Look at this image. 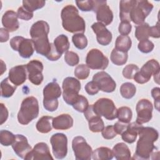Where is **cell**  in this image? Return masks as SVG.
I'll use <instances>...</instances> for the list:
<instances>
[{"mask_svg": "<svg viewBox=\"0 0 160 160\" xmlns=\"http://www.w3.org/2000/svg\"><path fill=\"white\" fill-rule=\"evenodd\" d=\"M62 97L64 101L69 105L72 106L78 99L81 90L80 81L73 77H67L62 82Z\"/></svg>", "mask_w": 160, "mask_h": 160, "instance_id": "5", "label": "cell"}, {"mask_svg": "<svg viewBox=\"0 0 160 160\" xmlns=\"http://www.w3.org/2000/svg\"><path fill=\"white\" fill-rule=\"evenodd\" d=\"M72 148L77 160H90L92 149L82 136H76L72 141Z\"/></svg>", "mask_w": 160, "mask_h": 160, "instance_id": "10", "label": "cell"}, {"mask_svg": "<svg viewBox=\"0 0 160 160\" xmlns=\"http://www.w3.org/2000/svg\"><path fill=\"white\" fill-rule=\"evenodd\" d=\"M26 65L16 66L9 70L8 78L14 85L20 86L26 80Z\"/></svg>", "mask_w": 160, "mask_h": 160, "instance_id": "21", "label": "cell"}, {"mask_svg": "<svg viewBox=\"0 0 160 160\" xmlns=\"http://www.w3.org/2000/svg\"><path fill=\"white\" fill-rule=\"evenodd\" d=\"M52 153L57 159L64 158L68 152V138L63 133H56L50 138Z\"/></svg>", "mask_w": 160, "mask_h": 160, "instance_id": "12", "label": "cell"}, {"mask_svg": "<svg viewBox=\"0 0 160 160\" xmlns=\"http://www.w3.org/2000/svg\"><path fill=\"white\" fill-rule=\"evenodd\" d=\"M16 13L18 18L25 21H29L33 17V12L26 10L23 6L19 7Z\"/></svg>", "mask_w": 160, "mask_h": 160, "instance_id": "48", "label": "cell"}, {"mask_svg": "<svg viewBox=\"0 0 160 160\" xmlns=\"http://www.w3.org/2000/svg\"><path fill=\"white\" fill-rule=\"evenodd\" d=\"M149 25L147 22H143L136 26L135 36L136 39L140 41L144 39H148Z\"/></svg>", "mask_w": 160, "mask_h": 160, "instance_id": "37", "label": "cell"}, {"mask_svg": "<svg viewBox=\"0 0 160 160\" xmlns=\"http://www.w3.org/2000/svg\"><path fill=\"white\" fill-rule=\"evenodd\" d=\"M54 45L56 50L61 54L64 52L68 51L70 43L69 42L68 38L64 34H60L57 36L54 40Z\"/></svg>", "mask_w": 160, "mask_h": 160, "instance_id": "31", "label": "cell"}, {"mask_svg": "<svg viewBox=\"0 0 160 160\" xmlns=\"http://www.w3.org/2000/svg\"><path fill=\"white\" fill-rule=\"evenodd\" d=\"M49 32V26L47 22L40 20L34 22L30 29V35L32 39L39 36L48 35Z\"/></svg>", "mask_w": 160, "mask_h": 160, "instance_id": "26", "label": "cell"}, {"mask_svg": "<svg viewBox=\"0 0 160 160\" xmlns=\"http://www.w3.org/2000/svg\"><path fill=\"white\" fill-rule=\"evenodd\" d=\"M136 88L134 84L131 82H124L120 87L121 95L125 99H129L136 94Z\"/></svg>", "mask_w": 160, "mask_h": 160, "instance_id": "35", "label": "cell"}, {"mask_svg": "<svg viewBox=\"0 0 160 160\" xmlns=\"http://www.w3.org/2000/svg\"><path fill=\"white\" fill-rule=\"evenodd\" d=\"M112 152L115 158L118 160L130 159L131 158V151L128 146L124 142H119L115 144Z\"/></svg>", "mask_w": 160, "mask_h": 160, "instance_id": "28", "label": "cell"}, {"mask_svg": "<svg viewBox=\"0 0 160 160\" xmlns=\"http://www.w3.org/2000/svg\"><path fill=\"white\" fill-rule=\"evenodd\" d=\"M153 9L152 3L146 0L136 1L130 12V20L136 24L144 22L146 17Z\"/></svg>", "mask_w": 160, "mask_h": 160, "instance_id": "7", "label": "cell"}, {"mask_svg": "<svg viewBox=\"0 0 160 160\" xmlns=\"http://www.w3.org/2000/svg\"><path fill=\"white\" fill-rule=\"evenodd\" d=\"M76 5L78 8L82 11H91L93 10L94 1L86 0V1H76Z\"/></svg>", "mask_w": 160, "mask_h": 160, "instance_id": "46", "label": "cell"}, {"mask_svg": "<svg viewBox=\"0 0 160 160\" xmlns=\"http://www.w3.org/2000/svg\"><path fill=\"white\" fill-rule=\"evenodd\" d=\"M159 63L156 59H152L147 61L134 75L133 79L138 84H144L148 82L152 75L159 71Z\"/></svg>", "mask_w": 160, "mask_h": 160, "instance_id": "9", "label": "cell"}, {"mask_svg": "<svg viewBox=\"0 0 160 160\" xmlns=\"http://www.w3.org/2000/svg\"><path fill=\"white\" fill-rule=\"evenodd\" d=\"M92 81L98 86L99 90L105 92H112L116 88V82L109 74L104 71L96 73L92 77Z\"/></svg>", "mask_w": 160, "mask_h": 160, "instance_id": "16", "label": "cell"}, {"mask_svg": "<svg viewBox=\"0 0 160 160\" xmlns=\"http://www.w3.org/2000/svg\"><path fill=\"white\" fill-rule=\"evenodd\" d=\"M61 89L59 84L53 81L47 84L43 89V106L46 110L53 112L59 105L58 98L61 95Z\"/></svg>", "mask_w": 160, "mask_h": 160, "instance_id": "4", "label": "cell"}, {"mask_svg": "<svg viewBox=\"0 0 160 160\" xmlns=\"http://www.w3.org/2000/svg\"><path fill=\"white\" fill-rule=\"evenodd\" d=\"M84 117L88 121L89 128L93 132H101L104 128V124L101 116L98 115L93 109L92 104L89 105L87 109L84 112Z\"/></svg>", "mask_w": 160, "mask_h": 160, "instance_id": "18", "label": "cell"}, {"mask_svg": "<svg viewBox=\"0 0 160 160\" xmlns=\"http://www.w3.org/2000/svg\"><path fill=\"white\" fill-rule=\"evenodd\" d=\"M9 31L5 28H0V41L1 42H6L9 40Z\"/></svg>", "mask_w": 160, "mask_h": 160, "instance_id": "56", "label": "cell"}, {"mask_svg": "<svg viewBox=\"0 0 160 160\" xmlns=\"http://www.w3.org/2000/svg\"><path fill=\"white\" fill-rule=\"evenodd\" d=\"M42 63L37 59L30 61L26 64V69L28 73V79L34 85H39L43 81Z\"/></svg>", "mask_w": 160, "mask_h": 160, "instance_id": "15", "label": "cell"}, {"mask_svg": "<svg viewBox=\"0 0 160 160\" xmlns=\"http://www.w3.org/2000/svg\"><path fill=\"white\" fill-rule=\"evenodd\" d=\"M136 0H122L119 2V18L121 21L130 22V12Z\"/></svg>", "mask_w": 160, "mask_h": 160, "instance_id": "27", "label": "cell"}, {"mask_svg": "<svg viewBox=\"0 0 160 160\" xmlns=\"http://www.w3.org/2000/svg\"><path fill=\"white\" fill-rule=\"evenodd\" d=\"M46 1L43 0H24L22 1V6L29 12L41 9L45 5Z\"/></svg>", "mask_w": 160, "mask_h": 160, "instance_id": "38", "label": "cell"}, {"mask_svg": "<svg viewBox=\"0 0 160 160\" xmlns=\"http://www.w3.org/2000/svg\"><path fill=\"white\" fill-rule=\"evenodd\" d=\"M11 146L16 155L22 159H24L32 149L27 138L22 134L16 135L15 140Z\"/></svg>", "mask_w": 160, "mask_h": 160, "instance_id": "20", "label": "cell"}, {"mask_svg": "<svg viewBox=\"0 0 160 160\" xmlns=\"http://www.w3.org/2000/svg\"><path fill=\"white\" fill-rule=\"evenodd\" d=\"M113 126H114V129L116 132L117 134L121 135L126 129L128 124L124 123V122H122L120 121H118L114 124V125Z\"/></svg>", "mask_w": 160, "mask_h": 160, "instance_id": "54", "label": "cell"}, {"mask_svg": "<svg viewBox=\"0 0 160 160\" xmlns=\"http://www.w3.org/2000/svg\"><path fill=\"white\" fill-rule=\"evenodd\" d=\"M132 45L131 38L128 36H119L116 40L115 49L119 51L126 52L130 49Z\"/></svg>", "mask_w": 160, "mask_h": 160, "instance_id": "32", "label": "cell"}, {"mask_svg": "<svg viewBox=\"0 0 160 160\" xmlns=\"http://www.w3.org/2000/svg\"><path fill=\"white\" fill-rule=\"evenodd\" d=\"M85 90L86 92L89 95H95L99 91V89L98 86L96 84V83L94 81H90L88 82L85 86Z\"/></svg>", "mask_w": 160, "mask_h": 160, "instance_id": "50", "label": "cell"}, {"mask_svg": "<svg viewBox=\"0 0 160 160\" xmlns=\"http://www.w3.org/2000/svg\"><path fill=\"white\" fill-rule=\"evenodd\" d=\"M9 44L14 51H18L20 56L25 59L31 57L35 50L32 40L22 36L13 37Z\"/></svg>", "mask_w": 160, "mask_h": 160, "instance_id": "8", "label": "cell"}, {"mask_svg": "<svg viewBox=\"0 0 160 160\" xmlns=\"http://www.w3.org/2000/svg\"><path fill=\"white\" fill-rule=\"evenodd\" d=\"M132 116L131 109L127 106H122L117 110V118L119 121L128 124L130 122Z\"/></svg>", "mask_w": 160, "mask_h": 160, "instance_id": "36", "label": "cell"}, {"mask_svg": "<svg viewBox=\"0 0 160 160\" xmlns=\"http://www.w3.org/2000/svg\"><path fill=\"white\" fill-rule=\"evenodd\" d=\"M62 26L68 32L71 33H83L86 24L84 19L79 16L78 9L72 4L64 7L61 12Z\"/></svg>", "mask_w": 160, "mask_h": 160, "instance_id": "2", "label": "cell"}, {"mask_svg": "<svg viewBox=\"0 0 160 160\" xmlns=\"http://www.w3.org/2000/svg\"><path fill=\"white\" fill-rule=\"evenodd\" d=\"M2 24L9 32H14L19 27L17 13L12 10H8L2 17Z\"/></svg>", "mask_w": 160, "mask_h": 160, "instance_id": "22", "label": "cell"}, {"mask_svg": "<svg viewBox=\"0 0 160 160\" xmlns=\"http://www.w3.org/2000/svg\"><path fill=\"white\" fill-rule=\"evenodd\" d=\"M138 48L141 52L143 53H149L153 50L154 45V43L148 39L140 41L138 43Z\"/></svg>", "mask_w": 160, "mask_h": 160, "instance_id": "45", "label": "cell"}, {"mask_svg": "<svg viewBox=\"0 0 160 160\" xmlns=\"http://www.w3.org/2000/svg\"><path fill=\"white\" fill-rule=\"evenodd\" d=\"M73 108L79 112H84L89 106V102L86 97L79 95L76 101L72 106Z\"/></svg>", "mask_w": 160, "mask_h": 160, "instance_id": "42", "label": "cell"}, {"mask_svg": "<svg viewBox=\"0 0 160 160\" xmlns=\"http://www.w3.org/2000/svg\"><path fill=\"white\" fill-rule=\"evenodd\" d=\"M139 138L137 142L136 149L132 159H149L156 149L154 142L159 138L156 129L151 127H142L138 132Z\"/></svg>", "mask_w": 160, "mask_h": 160, "instance_id": "1", "label": "cell"}, {"mask_svg": "<svg viewBox=\"0 0 160 160\" xmlns=\"http://www.w3.org/2000/svg\"><path fill=\"white\" fill-rule=\"evenodd\" d=\"M24 159L27 160H41V159H53L49 148L45 142H41L37 143L32 149L27 154Z\"/></svg>", "mask_w": 160, "mask_h": 160, "instance_id": "17", "label": "cell"}, {"mask_svg": "<svg viewBox=\"0 0 160 160\" xmlns=\"http://www.w3.org/2000/svg\"><path fill=\"white\" fill-rule=\"evenodd\" d=\"M152 104L150 101L147 99H140L136 106L137 112L136 122L141 124L149 122L152 116Z\"/></svg>", "mask_w": 160, "mask_h": 160, "instance_id": "14", "label": "cell"}, {"mask_svg": "<svg viewBox=\"0 0 160 160\" xmlns=\"http://www.w3.org/2000/svg\"><path fill=\"white\" fill-rule=\"evenodd\" d=\"M139 70V68L137 65L134 64H128L122 70L123 77L128 79H133L135 74Z\"/></svg>", "mask_w": 160, "mask_h": 160, "instance_id": "43", "label": "cell"}, {"mask_svg": "<svg viewBox=\"0 0 160 160\" xmlns=\"http://www.w3.org/2000/svg\"><path fill=\"white\" fill-rule=\"evenodd\" d=\"M92 108L98 115L103 116L108 120H113L117 118L118 109L111 99L100 98L92 104Z\"/></svg>", "mask_w": 160, "mask_h": 160, "instance_id": "6", "label": "cell"}, {"mask_svg": "<svg viewBox=\"0 0 160 160\" xmlns=\"http://www.w3.org/2000/svg\"><path fill=\"white\" fill-rule=\"evenodd\" d=\"M39 104L38 99L34 96H29L24 99L21 102L20 109L18 113V121L22 125H27L39 115Z\"/></svg>", "mask_w": 160, "mask_h": 160, "instance_id": "3", "label": "cell"}, {"mask_svg": "<svg viewBox=\"0 0 160 160\" xmlns=\"http://www.w3.org/2000/svg\"><path fill=\"white\" fill-rule=\"evenodd\" d=\"M128 52L118 51L115 48L111 51L110 56L111 62L117 66H122L126 64L128 61Z\"/></svg>", "mask_w": 160, "mask_h": 160, "instance_id": "34", "label": "cell"}, {"mask_svg": "<svg viewBox=\"0 0 160 160\" xmlns=\"http://www.w3.org/2000/svg\"><path fill=\"white\" fill-rule=\"evenodd\" d=\"M1 106V124H2L4 122L6 121L8 118V111L7 108L3 103L0 104Z\"/></svg>", "mask_w": 160, "mask_h": 160, "instance_id": "55", "label": "cell"}, {"mask_svg": "<svg viewBox=\"0 0 160 160\" xmlns=\"http://www.w3.org/2000/svg\"><path fill=\"white\" fill-rule=\"evenodd\" d=\"M149 36L154 38H159L160 37L159 22H158L155 26L149 27Z\"/></svg>", "mask_w": 160, "mask_h": 160, "instance_id": "53", "label": "cell"}, {"mask_svg": "<svg viewBox=\"0 0 160 160\" xmlns=\"http://www.w3.org/2000/svg\"><path fill=\"white\" fill-rule=\"evenodd\" d=\"M91 28L96 34L98 42L102 46L108 45L112 41V33L106 28L103 24L97 22L92 24Z\"/></svg>", "mask_w": 160, "mask_h": 160, "instance_id": "19", "label": "cell"}, {"mask_svg": "<svg viewBox=\"0 0 160 160\" xmlns=\"http://www.w3.org/2000/svg\"><path fill=\"white\" fill-rule=\"evenodd\" d=\"M64 61L69 66H74L79 63V58L77 53L68 51L65 53Z\"/></svg>", "mask_w": 160, "mask_h": 160, "instance_id": "44", "label": "cell"}, {"mask_svg": "<svg viewBox=\"0 0 160 160\" xmlns=\"http://www.w3.org/2000/svg\"><path fill=\"white\" fill-rule=\"evenodd\" d=\"M101 134L102 137L106 139H113L117 135V133L116 132L112 125H109L104 127L101 131Z\"/></svg>", "mask_w": 160, "mask_h": 160, "instance_id": "47", "label": "cell"}, {"mask_svg": "<svg viewBox=\"0 0 160 160\" xmlns=\"http://www.w3.org/2000/svg\"><path fill=\"white\" fill-rule=\"evenodd\" d=\"M86 63L92 69H105L109 64L108 58L98 49H92L87 54Z\"/></svg>", "mask_w": 160, "mask_h": 160, "instance_id": "11", "label": "cell"}, {"mask_svg": "<svg viewBox=\"0 0 160 160\" xmlns=\"http://www.w3.org/2000/svg\"><path fill=\"white\" fill-rule=\"evenodd\" d=\"M152 97L154 99V106L156 110L159 111V100H160V88L156 87L151 90Z\"/></svg>", "mask_w": 160, "mask_h": 160, "instance_id": "51", "label": "cell"}, {"mask_svg": "<svg viewBox=\"0 0 160 160\" xmlns=\"http://www.w3.org/2000/svg\"><path fill=\"white\" fill-rule=\"evenodd\" d=\"M106 1H94L93 11L96 14V19L104 26L110 24L113 20V13L107 5Z\"/></svg>", "mask_w": 160, "mask_h": 160, "instance_id": "13", "label": "cell"}, {"mask_svg": "<svg viewBox=\"0 0 160 160\" xmlns=\"http://www.w3.org/2000/svg\"><path fill=\"white\" fill-rule=\"evenodd\" d=\"M62 54H60L56 49L53 43H52V48L51 49V51L49 52V54L48 55V56L46 57V58L48 59H49V61H57L61 57Z\"/></svg>", "mask_w": 160, "mask_h": 160, "instance_id": "52", "label": "cell"}, {"mask_svg": "<svg viewBox=\"0 0 160 160\" xmlns=\"http://www.w3.org/2000/svg\"><path fill=\"white\" fill-rule=\"evenodd\" d=\"M16 138V135L8 130H1L0 142L2 146H9L12 145Z\"/></svg>", "mask_w": 160, "mask_h": 160, "instance_id": "40", "label": "cell"}, {"mask_svg": "<svg viewBox=\"0 0 160 160\" xmlns=\"http://www.w3.org/2000/svg\"><path fill=\"white\" fill-rule=\"evenodd\" d=\"M16 89V86L14 85L8 78H6L1 82V94L2 98H8L12 96Z\"/></svg>", "mask_w": 160, "mask_h": 160, "instance_id": "33", "label": "cell"}, {"mask_svg": "<svg viewBox=\"0 0 160 160\" xmlns=\"http://www.w3.org/2000/svg\"><path fill=\"white\" fill-rule=\"evenodd\" d=\"M52 128L58 130H67L73 126V119L68 114H62L53 118Z\"/></svg>", "mask_w": 160, "mask_h": 160, "instance_id": "25", "label": "cell"}, {"mask_svg": "<svg viewBox=\"0 0 160 160\" xmlns=\"http://www.w3.org/2000/svg\"><path fill=\"white\" fill-rule=\"evenodd\" d=\"M143 127L141 124L133 122L128 124L126 129L121 134L122 139L126 142L131 144L136 140L138 132Z\"/></svg>", "mask_w": 160, "mask_h": 160, "instance_id": "24", "label": "cell"}, {"mask_svg": "<svg viewBox=\"0 0 160 160\" xmlns=\"http://www.w3.org/2000/svg\"><path fill=\"white\" fill-rule=\"evenodd\" d=\"M132 26L129 22L121 21L118 27V31L122 36H128L131 31Z\"/></svg>", "mask_w": 160, "mask_h": 160, "instance_id": "49", "label": "cell"}, {"mask_svg": "<svg viewBox=\"0 0 160 160\" xmlns=\"http://www.w3.org/2000/svg\"><path fill=\"white\" fill-rule=\"evenodd\" d=\"M53 118L49 116L41 117L36 123V129L41 133H48L52 130V121Z\"/></svg>", "mask_w": 160, "mask_h": 160, "instance_id": "29", "label": "cell"}, {"mask_svg": "<svg viewBox=\"0 0 160 160\" xmlns=\"http://www.w3.org/2000/svg\"><path fill=\"white\" fill-rule=\"evenodd\" d=\"M113 157L112 150L108 147L98 148L92 153V158L94 160H109Z\"/></svg>", "mask_w": 160, "mask_h": 160, "instance_id": "30", "label": "cell"}, {"mask_svg": "<svg viewBox=\"0 0 160 160\" xmlns=\"http://www.w3.org/2000/svg\"><path fill=\"white\" fill-rule=\"evenodd\" d=\"M90 70L86 64H81L78 65L74 69V75L79 79H85L88 78Z\"/></svg>", "mask_w": 160, "mask_h": 160, "instance_id": "41", "label": "cell"}, {"mask_svg": "<svg viewBox=\"0 0 160 160\" xmlns=\"http://www.w3.org/2000/svg\"><path fill=\"white\" fill-rule=\"evenodd\" d=\"M31 39L33 41L36 52L42 56L47 57L52 48V43L49 42L48 35Z\"/></svg>", "mask_w": 160, "mask_h": 160, "instance_id": "23", "label": "cell"}, {"mask_svg": "<svg viewBox=\"0 0 160 160\" xmlns=\"http://www.w3.org/2000/svg\"><path fill=\"white\" fill-rule=\"evenodd\" d=\"M72 41L74 46L79 49H84L87 47L88 39L83 33L74 34L72 37Z\"/></svg>", "mask_w": 160, "mask_h": 160, "instance_id": "39", "label": "cell"}]
</instances>
